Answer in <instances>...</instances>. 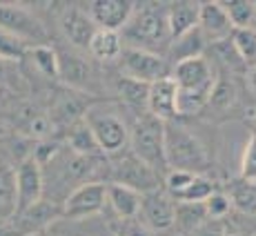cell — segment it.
<instances>
[{
  "instance_id": "cell-43",
  "label": "cell",
  "mask_w": 256,
  "mask_h": 236,
  "mask_svg": "<svg viewBox=\"0 0 256 236\" xmlns=\"http://www.w3.org/2000/svg\"><path fill=\"white\" fill-rule=\"evenodd\" d=\"M254 236H256V234H254Z\"/></svg>"
},
{
  "instance_id": "cell-14",
  "label": "cell",
  "mask_w": 256,
  "mask_h": 236,
  "mask_svg": "<svg viewBox=\"0 0 256 236\" xmlns=\"http://www.w3.org/2000/svg\"><path fill=\"white\" fill-rule=\"evenodd\" d=\"M136 2L132 0H92L85 4L87 14L94 20L98 29H107V32H122V27L130 20L132 12H134Z\"/></svg>"
},
{
  "instance_id": "cell-29",
  "label": "cell",
  "mask_w": 256,
  "mask_h": 236,
  "mask_svg": "<svg viewBox=\"0 0 256 236\" xmlns=\"http://www.w3.org/2000/svg\"><path fill=\"white\" fill-rule=\"evenodd\" d=\"M236 102V85L230 78H216L210 94V107L214 110H230Z\"/></svg>"
},
{
  "instance_id": "cell-9",
  "label": "cell",
  "mask_w": 256,
  "mask_h": 236,
  "mask_svg": "<svg viewBox=\"0 0 256 236\" xmlns=\"http://www.w3.org/2000/svg\"><path fill=\"white\" fill-rule=\"evenodd\" d=\"M105 205H107V185L90 180V183L78 185L65 198V203H62V216L74 218V220L90 218V216L100 214L105 210Z\"/></svg>"
},
{
  "instance_id": "cell-4",
  "label": "cell",
  "mask_w": 256,
  "mask_h": 236,
  "mask_svg": "<svg viewBox=\"0 0 256 236\" xmlns=\"http://www.w3.org/2000/svg\"><path fill=\"white\" fill-rule=\"evenodd\" d=\"M130 152L160 176L167 172L165 163V122L152 114H138L130 127Z\"/></svg>"
},
{
  "instance_id": "cell-23",
  "label": "cell",
  "mask_w": 256,
  "mask_h": 236,
  "mask_svg": "<svg viewBox=\"0 0 256 236\" xmlns=\"http://www.w3.org/2000/svg\"><path fill=\"white\" fill-rule=\"evenodd\" d=\"M67 145H70L72 154L82 156V158H96V156L102 154L96 138H94V134L90 132V127L82 120L74 122L70 127V132H67Z\"/></svg>"
},
{
  "instance_id": "cell-17",
  "label": "cell",
  "mask_w": 256,
  "mask_h": 236,
  "mask_svg": "<svg viewBox=\"0 0 256 236\" xmlns=\"http://www.w3.org/2000/svg\"><path fill=\"white\" fill-rule=\"evenodd\" d=\"M198 12H200V2H192V0L167 2V22H170L172 38H178L187 32H194L198 27Z\"/></svg>"
},
{
  "instance_id": "cell-33",
  "label": "cell",
  "mask_w": 256,
  "mask_h": 236,
  "mask_svg": "<svg viewBox=\"0 0 256 236\" xmlns=\"http://www.w3.org/2000/svg\"><path fill=\"white\" fill-rule=\"evenodd\" d=\"M194 176L196 174H190V172H183V170H167L165 172V178H163L165 192L176 200L185 192L187 185L194 180Z\"/></svg>"
},
{
  "instance_id": "cell-20",
  "label": "cell",
  "mask_w": 256,
  "mask_h": 236,
  "mask_svg": "<svg viewBox=\"0 0 256 236\" xmlns=\"http://www.w3.org/2000/svg\"><path fill=\"white\" fill-rule=\"evenodd\" d=\"M114 90L118 98L125 102L130 110H136L138 114L147 112V96H150V85L127 76H118L114 80Z\"/></svg>"
},
{
  "instance_id": "cell-42",
  "label": "cell",
  "mask_w": 256,
  "mask_h": 236,
  "mask_svg": "<svg viewBox=\"0 0 256 236\" xmlns=\"http://www.w3.org/2000/svg\"><path fill=\"white\" fill-rule=\"evenodd\" d=\"M120 236H125V234H120Z\"/></svg>"
},
{
  "instance_id": "cell-26",
  "label": "cell",
  "mask_w": 256,
  "mask_h": 236,
  "mask_svg": "<svg viewBox=\"0 0 256 236\" xmlns=\"http://www.w3.org/2000/svg\"><path fill=\"white\" fill-rule=\"evenodd\" d=\"M234 29H250L256 22V2L252 0H228L220 2Z\"/></svg>"
},
{
  "instance_id": "cell-32",
  "label": "cell",
  "mask_w": 256,
  "mask_h": 236,
  "mask_svg": "<svg viewBox=\"0 0 256 236\" xmlns=\"http://www.w3.org/2000/svg\"><path fill=\"white\" fill-rule=\"evenodd\" d=\"M238 174H240V180H245V183H256V132L245 142Z\"/></svg>"
},
{
  "instance_id": "cell-11",
  "label": "cell",
  "mask_w": 256,
  "mask_h": 236,
  "mask_svg": "<svg viewBox=\"0 0 256 236\" xmlns=\"http://www.w3.org/2000/svg\"><path fill=\"white\" fill-rule=\"evenodd\" d=\"M56 54H58V80H62L70 90L80 92V94L90 92L94 78H96L90 60L74 47L56 49Z\"/></svg>"
},
{
  "instance_id": "cell-8",
  "label": "cell",
  "mask_w": 256,
  "mask_h": 236,
  "mask_svg": "<svg viewBox=\"0 0 256 236\" xmlns=\"http://www.w3.org/2000/svg\"><path fill=\"white\" fill-rule=\"evenodd\" d=\"M42 192H45L42 167L34 156H27L16 167V216L40 203Z\"/></svg>"
},
{
  "instance_id": "cell-25",
  "label": "cell",
  "mask_w": 256,
  "mask_h": 236,
  "mask_svg": "<svg viewBox=\"0 0 256 236\" xmlns=\"http://www.w3.org/2000/svg\"><path fill=\"white\" fill-rule=\"evenodd\" d=\"M210 90H178L176 94V112L178 116H196L210 107Z\"/></svg>"
},
{
  "instance_id": "cell-1",
  "label": "cell",
  "mask_w": 256,
  "mask_h": 236,
  "mask_svg": "<svg viewBox=\"0 0 256 236\" xmlns=\"http://www.w3.org/2000/svg\"><path fill=\"white\" fill-rule=\"evenodd\" d=\"M122 45L165 56L172 42L167 2H136L130 20L120 32Z\"/></svg>"
},
{
  "instance_id": "cell-7",
  "label": "cell",
  "mask_w": 256,
  "mask_h": 236,
  "mask_svg": "<svg viewBox=\"0 0 256 236\" xmlns=\"http://www.w3.org/2000/svg\"><path fill=\"white\" fill-rule=\"evenodd\" d=\"M110 183L125 185V188L138 192V194H150L154 190H160V174L136 158L132 152L118 156L112 165V180Z\"/></svg>"
},
{
  "instance_id": "cell-18",
  "label": "cell",
  "mask_w": 256,
  "mask_h": 236,
  "mask_svg": "<svg viewBox=\"0 0 256 236\" xmlns=\"http://www.w3.org/2000/svg\"><path fill=\"white\" fill-rule=\"evenodd\" d=\"M140 203H142V194H138V192L118 183H107V205L114 210L116 216H120L125 220L138 218Z\"/></svg>"
},
{
  "instance_id": "cell-24",
  "label": "cell",
  "mask_w": 256,
  "mask_h": 236,
  "mask_svg": "<svg viewBox=\"0 0 256 236\" xmlns=\"http://www.w3.org/2000/svg\"><path fill=\"white\" fill-rule=\"evenodd\" d=\"M24 58H29L34 70L45 78H58V54L52 45H34L27 49Z\"/></svg>"
},
{
  "instance_id": "cell-2",
  "label": "cell",
  "mask_w": 256,
  "mask_h": 236,
  "mask_svg": "<svg viewBox=\"0 0 256 236\" xmlns=\"http://www.w3.org/2000/svg\"><path fill=\"white\" fill-rule=\"evenodd\" d=\"M165 163L167 170H183L203 176V172L210 167L208 147L185 125L176 120L165 122Z\"/></svg>"
},
{
  "instance_id": "cell-39",
  "label": "cell",
  "mask_w": 256,
  "mask_h": 236,
  "mask_svg": "<svg viewBox=\"0 0 256 236\" xmlns=\"http://www.w3.org/2000/svg\"><path fill=\"white\" fill-rule=\"evenodd\" d=\"M248 87H250V92H252V96L256 98V65H252L248 70Z\"/></svg>"
},
{
  "instance_id": "cell-22",
  "label": "cell",
  "mask_w": 256,
  "mask_h": 236,
  "mask_svg": "<svg viewBox=\"0 0 256 236\" xmlns=\"http://www.w3.org/2000/svg\"><path fill=\"white\" fill-rule=\"evenodd\" d=\"M16 216V167L0 158V220Z\"/></svg>"
},
{
  "instance_id": "cell-6",
  "label": "cell",
  "mask_w": 256,
  "mask_h": 236,
  "mask_svg": "<svg viewBox=\"0 0 256 236\" xmlns=\"http://www.w3.org/2000/svg\"><path fill=\"white\" fill-rule=\"evenodd\" d=\"M118 65H120V76L134 78V80L147 82V85L172 76V65L165 56L134 47H122Z\"/></svg>"
},
{
  "instance_id": "cell-3",
  "label": "cell",
  "mask_w": 256,
  "mask_h": 236,
  "mask_svg": "<svg viewBox=\"0 0 256 236\" xmlns=\"http://www.w3.org/2000/svg\"><path fill=\"white\" fill-rule=\"evenodd\" d=\"M82 122L90 127V132L96 138L98 147L105 156H116L130 142V125L118 114L114 105L107 102H94L82 114Z\"/></svg>"
},
{
  "instance_id": "cell-28",
  "label": "cell",
  "mask_w": 256,
  "mask_h": 236,
  "mask_svg": "<svg viewBox=\"0 0 256 236\" xmlns=\"http://www.w3.org/2000/svg\"><path fill=\"white\" fill-rule=\"evenodd\" d=\"M230 203L243 214H256V185L240 180L230 192Z\"/></svg>"
},
{
  "instance_id": "cell-19",
  "label": "cell",
  "mask_w": 256,
  "mask_h": 236,
  "mask_svg": "<svg viewBox=\"0 0 256 236\" xmlns=\"http://www.w3.org/2000/svg\"><path fill=\"white\" fill-rule=\"evenodd\" d=\"M203 49H205L203 36H200L198 29H194V32H187L178 38H172L170 47L165 52V58L170 60V65H176V62L187 60V58L203 56Z\"/></svg>"
},
{
  "instance_id": "cell-40",
  "label": "cell",
  "mask_w": 256,
  "mask_h": 236,
  "mask_svg": "<svg viewBox=\"0 0 256 236\" xmlns=\"http://www.w3.org/2000/svg\"><path fill=\"white\" fill-rule=\"evenodd\" d=\"M220 236H236V234H220Z\"/></svg>"
},
{
  "instance_id": "cell-30",
  "label": "cell",
  "mask_w": 256,
  "mask_h": 236,
  "mask_svg": "<svg viewBox=\"0 0 256 236\" xmlns=\"http://www.w3.org/2000/svg\"><path fill=\"white\" fill-rule=\"evenodd\" d=\"M208 218L203 203H176V223L183 230H196Z\"/></svg>"
},
{
  "instance_id": "cell-16",
  "label": "cell",
  "mask_w": 256,
  "mask_h": 236,
  "mask_svg": "<svg viewBox=\"0 0 256 236\" xmlns=\"http://www.w3.org/2000/svg\"><path fill=\"white\" fill-rule=\"evenodd\" d=\"M176 94L178 87L172 78H163L150 85V96H147V114L163 122H172L178 118L176 112Z\"/></svg>"
},
{
  "instance_id": "cell-27",
  "label": "cell",
  "mask_w": 256,
  "mask_h": 236,
  "mask_svg": "<svg viewBox=\"0 0 256 236\" xmlns=\"http://www.w3.org/2000/svg\"><path fill=\"white\" fill-rule=\"evenodd\" d=\"M232 42L236 56L240 58V62H250V67L256 65V29L250 27V29H234Z\"/></svg>"
},
{
  "instance_id": "cell-41",
  "label": "cell",
  "mask_w": 256,
  "mask_h": 236,
  "mask_svg": "<svg viewBox=\"0 0 256 236\" xmlns=\"http://www.w3.org/2000/svg\"><path fill=\"white\" fill-rule=\"evenodd\" d=\"M32 236H40V234H32Z\"/></svg>"
},
{
  "instance_id": "cell-10",
  "label": "cell",
  "mask_w": 256,
  "mask_h": 236,
  "mask_svg": "<svg viewBox=\"0 0 256 236\" xmlns=\"http://www.w3.org/2000/svg\"><path fill=\"white\" fill-rule=\"evenodd\" d=\"M138 216L140 225L150 232H165V230L176 225V200L163 188L150 192V194H142Z\"/></svg>"
},
{
  "instance_id": "cell-13",
  "label": "cell",
  "mask_w": 256,
  "mask_h": 236,
  "mask_svg": "<svg viewBox=\"0 0 256 236\" xmlns=\"http://www.w3.org/2000/svg\"><path fill=\"white\" fill-rule=\"evenodd\" d=\"M172 80L178 90H210L214 87V67L205 56L187 58L172 65Z\"/></svg>"
},
{
  "instance_id": "cell-31",
  "label": "cell",
  "mask_w": 256,
  "mask_h": 236,
  "mask_svg": "<svg viewBox=\"0 0 256 236\" xmlns=\"http://www.w3.org/2000/svg\"><path fill=\"white\" fill-rule=\"evenodd\" d=\"M214 192H216V188L210 178H205V176H194V180H192L185 188L183 194L176 198V203H205Z\"/></svg>"
},
{
  "instance_id": "cell-35",
  "label": "cell",
  "mask_w": 256,
  "mask_h": 236,
  "mask_svg": "<svg viewBox=\"0 0 256 236\" xmlns=\"http://www.w3.org/2000/svg\"><path fill=\"white\" fill-rule=\"evenodd\" d=\"M52 127H54V122L49 120V116H45V114H29L27 122H24L27 134L34 136V138H47V136L52 134Z\"/></svg>"
},
{
  "instance_id": "cell-34",
  "label": "cell",
  "mask_w": 256,
  "mask_h": 236,
  "mask_svg": "<svg viewBox=\"0 0 256 236\" xmlns=\"http://www.w3.org/2000/svg\"><path fill=\"white\" fill-rule=\"evenodd\" d=\"M27 45L20 42L18 38L9 36V34L0 32V58L2 60H9V62H18L24 58V54H27Z\"/></svg>"
},
{
  "instance_id": "cell-37",
  "label": "cell",
  "mask_w": 256,
  "mask_h": 236,
  "mask_svg": "<svg viewBox=\"0 0 256 236\" xmlns=\"http://www.w3.org/2000/svg\"><path fill=\"white\" fill-rule=\"evenodd\" d=\"M14 65H16V62H9V60H2V58H0V87L12 82V76H14L12 67Z\"/></svg>"
},
{
  "instance_id": "cell-15",
  "label": "cell",
  "mask_w": 256,
  "mask_h": 236,
  "mask_svg": "<svg viewBox=\"0 0 256 236\" xmlns=\"http://www.w3.org/2000/svg\"><path fill=\"white\" fill-rule=\"evenodd\" d=\"M205 42L212 45H220L228 42L234 34V27L230 22L228 14H225L223 4L220 2H200V12H198V27Z\"/></svg>"
},
{
  "instance_id": "cell-5",
  "label": "cell",
  "mask_w": 256,
  "mask_h": 236,
  "mask_svg": "<svg viewBox=\"0 0 256 236\" xmlns=\"http://www.w3.org/2000/svg\"><path fill=\"white\" fill-rule=\"evenodd\" d=\"M0 32L18 38L24 45H47V29L42 20L24 4L0 2Z\"/></svg>"
},
{
  "instance_id": "cell-36",
  "label": "cell",
  "mask_w": 256,
  "mask_h": 236,
  "mask_svg": "<svg viewBox=\"0 0 256 236\" xmlns=\"http://www.w3.org/2000/svg\"><path fill=\"white\" fill-rule=\"evenodd\" d=\"M205 212H208V218H220L230 212L232 203H230V196L223 194V192H214L208 200H205Z\"/></svg>"
},
{
  "instance_id": "cell-12",
  "label": "cell",
  "mask_w": 256,
  "mask_h": 236,
  "mask_svg": "<svg viewBox=\"0 0 256 236\" xmlns=\"http://www.w3.org/2000/svg\"><path fill=\"white\" fill-rule=\"evenodd\" d=\"M58 24H60V32L65 36V40L70 42V47L82 52L90 47L94 34L98 32V27L94 24V20L90 18L85 7L80 4H67L62 7L60 16H58Z\"/></svg>"
},
{
  "instance_id": "cell-38",
  "label": "cell",
  "mask_w": 256,
  "mask_h": 236,
  "mask_svg": "<svg viewBox=\"0 0 256 236\" xmlns=\"http://www.w3.org/2000/svg\"><path fill=\"white\" fill-rule=\"evenodd\" d=\"M125 236H154V232H150V230L142 228V225H134V228L127 230Z\"/></svg>"
},
{
  "instance_id": "cell-21",
  "label": "cell",
  "mask_w": 256,
  "mask_h": 236,
  "mask_svg": "<svg viewBox=\"0 0 256 236\" xmlns=\"http://www.w3.org/2000/svg\"><path fill=\"white\" fill-rule=\"evenodd\" d=\"M122 38L118 32H107V29H98L96 34H94L90 47H87V52H90L92 58H96V60L100 62H112V60H118L122 54Z\"/></svg>"
}]
</instances>
